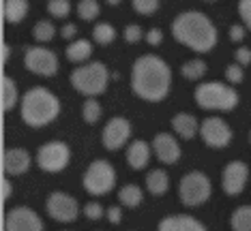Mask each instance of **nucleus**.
Here are the masks:
<instances>
[{"mask_svg": "<svg viewBox=\"0 0 251 231\" xmlns=\"http://www.w3.org/2000/svg\"><path fill=\"white\" fill-rule=\"evenodd\" d=\"M230 39L234 43H241L245 39V26L243 24H232L230 26Z\"/></svg>", "mask_w": 251, "mask_h": 231, "instance_id": "nucleus-39", "label": "nucleus"}, {"mask_svg": "<svg viewBox=\"0 0 251 231\" xmlns=\"http://www.w3.org/2000/svg\"><path fill=\"white\" fill-rule=\"evenodd\" d=\"M2 169L7 176H22L30 169V154L24 148H7L2 154Z\"/></svg>", "mask_w": 251, "mask_h": 231, "instance_id": "nucleus-16", "label": "nucleus"}, {"mask_svg": "<svg viewBox=\"0 0 251 231\" xmlns=\"http://www.w3.org/2000/svg\"><path fill=\"white\" fill-rule=\"evenodd\" d=\"M206 2H215V0H206Z\"/></svg>", "mask_w": 251, "mask_h": 231, "instance_id": "nucleus-46", "label": "nucleus"}, {"mask_svg": "<svg viewBox=\"0 0 251 231\" xmlns=\"http://www.w3.org/2000/svg\"><path fill=\"white\" fill-rule=\"evenodd\" d=\"M226 80H227L230 86H234V84H241L245 80V66H241L238 63H232L226 69Z\"/></svg>", "mask_w": 251, "mask_h": 231, "instance_id": "nucleus-33", "label": "nucleus"}, {"mask_svg": "<svg viewBox=\"0 0 251 231\" xmlns=\"http://www.w3.org/2000/svg\"><path fill=\"white\" fill-rule=\"evenodd\" d=\"M232 231H251V206H241L230 216Z\"/></svg>", "mask_w": 251, "mask_h": 231, "instance_id": "nucleus-26", "label": "nucleus"}, {"mask_svg": "<svg viewBox=\"0 0 251 231\" xmlns=\"http://www.w3.org/2000/svg\"><path fill=\"white\" fill-rule=\"evenodd\" d=\"M206 71H208V66H206V63H204L202 58L187 60V63L180 66V75L185 77V80H191V82L202 80V77L206 75Z\"/></svg>", "mask_w": 251, "mask_h": 231, "instance_id": "nucleus-24", "label": "nucleus"}, {"mask_svg": "<svg viewBox=\"0 0 251 231\" xmlns=\"http://www.w3.org/2000/svg\"><path fill=\"white\" fill-rule=\"evenodd\" d=\"M234 60H236L241 66H247L251 64V49L241 45V47H236V52H234Z\"/></svg>", "mask_w": 251, "mask_h": 231, "instance_id": "nucleus-37", "label": "nucleus"}, {"mask_svg": "<svg viewBox=\"0 0 251 231\" xmlns=\"http://www.w3.org/2000/svg\"><path fill=\"white\" fill-rule=\"evenodd\" d=\"M146 189L151 195H163L170 189V178L163 169H152L146 176Z\"/></svg>", "mask_w": 251, "mask_h": 231, "instance_id": "nucleus-22", "label": "nucleus"}, {"mask_svg": "<svg viewBox=\"0 0 251 231\" xmlns=\"http://www.w3.org/2000/svg\"><path fill=\"white\" fill-rule=\"evenodd\" d=\"M159 2H161V0H131L133 9L138 11L140 15H152L159 9Z\"/></svg>", "mask_w": 251, "mask_h": 231, "instance_id": "nucleus-32", "label": "nucleus"}, {"mask_svg": "<svg viewBox=\"0 0 251 231\" xmlns=\"http://www.w3.org/2000/svg\"><path fill=\"white\" fill-rule=\"evenodd\" d=\"M121 218H123V210H121V208H116V206L107 208V221H110L112 225H118V223H121Z\"/></svg>", "mask_w": 251, "mask_h": 231, "instance_id": "nucleus-41", "label": "nucleus"}, {"mask_svg": "<svg viewBox=\"0 0 251 231\" xmlns=\"http://www.w3.org/2000/svg\"><path fill=\"white\" fill-rule=\"evenodd\" d=\"M210 193H213V182L204 171H189L178 182V197L187 208L206 204Z\"/></svg>", "mask_w": 251, "mask_h": 231, "instance_id": "nucleus-7", "label": "nucleus"}, {"mask_svg": "<svg viewBox=\"0 0 251 231\" xmlns=\"http://www.w3.org/2000/svg\"><path fill=\"white\" fill-rule=\"evenodd\" d=\"M20 101L18 84L13 82V77H9L7 73L2 75V111H11Z\"/></svg>", "mask_w": 251, "mask_h": 231, "instance_id": "nucleus-23", "label": "nucleus"}, {"mask_svg": "<svg viewBox=\"0 0 251 231\" xmlns=\"http://www.w3.org/2000/svg\"><path fill=\"white\" fill-rule=\"evenodd\" d=\"M82 184H84V189H86V193L95 195V197L107 195L116 187V169H114L110 161L95 159L86 167V171H84Z\"/></svg>", "mask_w": 251, "mask_h": 231, "instance_id": "nucleus-6", "label": "nucleus"}, {"mask_svg": "<svg viewBox=\"0 0 251 231\" xmlns=\"http://www.w3.org/2000/svg\"><path fill=\"white\" fill-rule=\"evenodd\" d=\"M105 2H107V4H112V7H114V4H118L121 0H105Z\"/></svg>", "mask_w": 251, "mask_h": 231, "instance_id": "nucleus-44", "label": "nucleus"}, {"mask_svg": "<svg viewBox=\"0 0 251 231\" xmlns=\"http://www.w3.org/2000/svg\"><path fill=\"white\" fill-rule=\"evenodd\" d=\"M172 128L180 139H193L200 133V122L196 116L180 111V114H176L172 118Z\"/></svg>", "mask_w": 251, "mask_h": 231, "instance_id": "nucleus-19", "label": "nucleus"}, {"mask_svg": "<svg viewBox=\"0 0 251 231\" xmlns=\"http://www.w3.org/2000/svg\"><path fill=\"white\" fill-rule=\"evenodd\" d=\"M9 56H11L9 43H2V64H7V63H9Z\"/></svg>", "mask_w": 251, "mask_h": 231, "instance_id": "nucleus-43", "label": "nucleus"}, {"mask_svg": "<svg viewBox=\"0 0 251 231\" xmlns=\"http://www.w3.org/2000/svg\"><path fill=\"white\" fill-rule=\"evenodd\" d=\"M60 35H62V39H65V41H73V37L77 35V26L75 24H65L62 26V30H60Z\"/></svg>", "mask_w": 251, "mask_h": 231, "instance_id": "nucleus-40", "label": "nucleus"}, {"mask_svg": "<svg viewBox=\"0 0 251 231\" xmlns=\"http://www.w3.org/2000/svg\"><path fill=\"white\" fill-rule=\"evenodd\" d=\"M65 54L71 63L86 64V60L93 56V43H90L88 39H75V41H71L69 45H67Z\"/></svg>", "mask_w": 251, "mask_h": 231, "instance_id": "nucleus-20", "label": "nucleus"}, {"mask_svg": "<svg viewBox=\"0 0 251 231\" xmlns=\"http://www.w3.org/2000/svg\"><path fill=\"white\" fill-rule=\"evenodd\" d=\"M172 37L196 54H206L217 45V28L200 11H182L172 21Z\"/></svg>", "mask_w": 251, "mask_h": 231, "instance_id": "nucleus-2", "label": "nucleus"}, {"mask_svg": "<svg viewBox=\"0 0 251 231\" xmlns=\"http://www.w3.org/2000/svg\"><path fill=\"white\" fill-rule=\"evenodd\" d=\"M200 135H202V142L208 148H227L232 142V128L219 116L204 118L202 125H200Z\"/></svg>", "mask_w": 251, "mask_h": 231, "instance_id": "nucleus-11", "label": "nucleus"}, {"mask_svg": "<svg viewBox=\"0 0 251 231\" xmlns=\"http://www.w3.org/2000/svg\"><path fill=\"white\" fill-rule=\"evenodd\" d=\"M84 214H86V218H90V221H99L105 214V210L99 201H88V204L84 206Z\"/></svg>", "mask_w": 251, "mask_h": 231, "instance_id": "nucleus-35", "label": "nucleus"}, {"mask_svg": "<svg viewBox=\"0 0 251 231\" xmlns=\"http://www.w3.org/2000/svg\"><path fill=\"white\" fill-rule=\"evenodd\" d=\"M24 66L35 75L41 77H52L58 73V56L52 49L43 47V45H35L28 47L24 54Z\"/></svg>", "mask_w": 251, "mask_h": 231, "instance_id": "nucleus-9", "label": "nucleus"}, {"mask_svg": "<svg viewBox=\"0 0 251 231\" xmlns=\"http://www.w3.org/2000/svg\"><path fill=\"white\" fill-rule=\"evenodd\" d=\"M11 193H13V187H11L9 180H2V201L11 199Z\"/></svg>", "mask_w": 251, "mask_h": 231, "instance_id": "nucleus-42", "label": "nucleus"}, {"mask_svg": "<svg viewBox=\"0 0 251 231\" xmlns=\"http://www.w3.org/2000/svg\"><path fill=\"white\" fill-rule=\"evenodd\" d=\"M146 41L151 43V45H161V41H163V30L161 28H151V30L146 32Z\"/></svg>", "mask_w": 251, "mask_h": 231, "instance_id": "nucleus-38", "label": "nucleus"}, {"mask_svg": "<svg viewBox=\"0 0 251 231\" xmlns=\"http://www.w3.org/2000/svg\"><path fill=\"white\" fill-rule=\"evenodd\" d=\"M118 199L127 208H138L142 204V199H144V193H142V189L138 184H125V187L118 190Z\"/></svg>", "mask_w": 251, "mask_h": 231, "instance_id": "nucleus-25", "label": "nucleus"}, {"mask_svg": "<svg viewBox=\"0 0 251 231\" xmlns=\"http://www.w3.org/2000/svg\"><path fill=\"white\" fill-rule=\"evenodd\" d=\"M32 37H35L39 43H50L56 37V26L48 20H39L35 28H32Z\"/></svg>", "mask_w": 251, "mask_h": 231, "instance_id": "nucleus-29", "label": "nucleus"}, {"mask_svg": "<svg viewBox=\"0 0 251 231\" xmlns=\"http://www.w3.org/2000/svg\"><path fill=\"white\" fill-rule=\"evenodd\" d=\"M45 212L50 214V218L58 223H73L79 214V204L77 199L65 190H54L48 195L45 201Z\"/></svg>", "mask_w": 251, "mask_h": 231, "instance_id": "nucleus-10", "label": "nucleus"}, {"mask_svg": "<svg viewBox=\"0 0 251 231\" xmlns=\"http://www.w3.org/2000/svg\"><path fill=\"white\" fill-rule=\"evenodd\" d=\"M99 2L97 0H79L77 2V15H79V20H84V21H93L99 18Z\"/></svg>", "mask_w": 251, "mask_h": 231, "instance_id": "nucleus-30", "label": "nucleus"}, {"mask_svg": "<svg viewBox=\"0 0 251 231\" xmlns=\"http://www.w3.org/2000/svg\"><path fill=\"white\" fill-rule=\"evenodd\" d=\"M2 15L9 24H20L28 15V0H4Z\"/></svg>", "mask_w": 251, "mask_h": 231, "instance_id": "nucleus-21", "label": "nucleus"}, {"mask_svg": "<svg viewBox=\"0 0 251 231\" xmlns=\"http://www.w3.org/2000/svg\"><path fill=\"white\" fill-rule=\"evenodd\" d=\"M238 15L243 26L251 30V0H238Z\"/></svg>", "mask_w": 251, "mask_h": 231, "instance_id": "nucleus-36", "label": "nucleus"}, {"mask_svg": "<svg viewBox=\"0 0 251 231\" xmlns=\"http://www.w3.org/2000/svg\"><path fill=\"white\" fill-rule=\"evenodd\" d=\"M131 137V122L123 116H114L107 120V125L103 126V133H101V142H103V148L110 152L121 150L125 144L129 142Z\"/></svg>", "mask_w": 251, "mask_h": 231, "instance_id": "nucleus-12", "label": "nucleus"}, {"mask_svg": "<svg viewBox=\"0 0 251 231\" xmlns=\"http://www.w3.org/2000/svg\"><path fill=\"white\" fill-rule=\"evenodd\" d=\"M125 159H127V163H129L131 169L140 171V169L146 167L148 159H151V146H148L144 139H133V142L129 144Z\"/></svg>", "mask_w": 251, "mask_h": 231, "instance_id": "nucleus-18", "label": "nucleus"}, {"mask_svg": "<svg viewBox=\"0 0 251 231\" xmlns=\"http://www.w3.org/2000/svg\"><path fill=\"white\" fill-rule=\"evenodd\" d=\"M152 152H155V156L163 165H174V163H178L180 154H182L178 139H176L172 133H157L155 139H152Z\"/></svg>", "mask_w": 251, "mask_h": 231, "instance_id": "nucleus-15", "label": "nucleus"}, {"mask_svg": "<svg viewBox=\"0 0 251 231\" xmlns=\"http://www.w3.org/2000/svg\"><path fill=\"white\" fill-rule=\"evenodd\" d=\"M48 13L52 18H67L71 13L69 0H48Z\"/></svg>", "mask_w": 251, "mask_h": 231, "instance_id": "nucleus-31", "label": "nucleus"}, {"mask_svg": "<svg viewBox=\"0 0 251 231\" xmlns=\"http://www.w3.org/2000/svg\"><path fill=\"white\" fill-rule=\"evenodd\" d=\"M114 39H116V30H114V26L110 21H99V24H95V28H93V41L95 43L110 45Z\"/></svg>", "mask_w": 251, "mask_h": 231, "instance_id": "nucleus-27", "label": "nucleus"}, {"mask_svg": "<svg viewBox=\"0 0 251 231\" xmlns=\"http://www.w3.org/2000/svg\"><path fill=\"white\" fill-rule=\"evenodd\" d=\"M247 180H249L247 163L230 161L224 167V173H221V189H224L226 195L236 197V195H241L245 190V187H247Z\"/></svg>", "mask_w": 251, "mask_h": 231, "instance_id": "nucleus-14", "label": "nucleus"}, {"mask_svg": "<svg viewBox=\"0 0 251 231\" xmlns=\"http://www.w3.org/2000/svg\"><path fill=\"white\" fill-rule=\"evenodd\" d=\"M20 114L24 125L30 128H41L50 122H54L60 114V99L52 90L35 86L22 97L20 101Z\"/></svg>", "mask_w": 251, "mask_h": 231, "instance_id": "nucleus-3", "label": "nucleus"}, {"mask_svg": "<svg viewBox=\"0 0 251 231\" xmlns=\"http://www.w3.org/2000/svg\"><path fill=\"white\" fill-rule=\"evenodd\" d=\"M172 69L161 56L142 54L131 66V90L146 103H159L170 94Z\"/></svg>", "mask_w": 251, "mask_h": 231, "instance_id": "nucleus-1", "label": "nucleus"}, {"mask_svg": "<svg viewBox=\"0 0 251 231\" xmlns=\"http://www.w3.org/2000/svg\"><path fill=\"white\" fill-rule=\"evenodd\" d=\"M4 231H43V221L35 210L18 206L4 214Z\"/></svg>", "mask_w": 251, "mask_h": 231, "instance_id": "nucleus-13", "label": "nucleus"}, {"mask_svg": "<svg viewBox=\"0 0 251 231\" xmlns=\"http://www.w3.org/2000/svg\"><path fill=\"white\" fill-rule=\"evenodd\" d=\"M157 231H208L198 218L189 216V214H172L159 221Z\"/></svg>", "mask_w": 251, "mask_h": 231, "instance_id": "nucleus-17", "label": "nucleus"}, {"mask_svg": "<svg viewBox=\"0 0 251 231\" xmlns=\"http://www.w3.org/2000/svg\"><path fill=\"white\" fill-rule=\"evenodd\" d=\"M196 105L208 111H230L238 105V94L230 84L202 82L193 90Z\"/></svg>", "mask_w": 251, "mask_h": 231, "instance_id": "nucleus-4", "label": "nucleus"}, {"mask_svg": "<svg viewBox=\"0 0 251 231\" xmlns=\"http://www.w3.org/2000/svg\"><path fill=\"white\" fill-rule=\"evenodd\" d=\"M71 161V150L65 142L52 139V142H45L41 148L37 150V165L48 173H58L62 171Z\"/></svg>", "mask_w": 251, "mask_h": 231, "instance_id": "nucleus-8", "label": "nucleus"}, {"mask_svg": "<svg viewBox=\"0 0 251 231\" xmlns=\"http://www.w3.org/2000/svg\"><path fill=\"white\" fill-rule=\"evenodd\" d=\"M101 114H103V107H101V103L95 97H90V99H86L82 103V118H84V122L95 125V122H99Z\"/></svg>", "mask_w": 251, "mask_h": 231, "instance_id": "nucleus-28", "label": "nucleus"}, {"mask_svg": "<svg viewBox=\"0 0 251 231\" xmlns=\"http://www.w3.org/2000/svg\"><path fill=\"white\" fill-rule=\"evenodd\" d=\"M125 41L127 43H140L142 41V37H144V30H142V26L140 24H127L125 26Z\"/></svg>", "mask_w": 251, "mask_h": 231, "instance_id": "nucleus-34", "label": "nucleus"}, {"mask_svg": "<svg viewBox=\"0 0 251 231\" xmlns=\"http://www.w3.org/2000/svg\"><path fill=\"white\" fill-rule=\"evenodd\" d=\"M249 144H251V131H249Z\"/></svg>", "mask_w": 251, "mask_h": 231, "instance_id": "nucleus-45", "label": "nucleus"}, {"mask_svg": "<svg viewBox=\"0 0 251 231\" xmlns=\"http://www.w3.org/2000/svg\"><path fill=\"white\" fill-rule=\"evenodd\" d=\"M71 86L77 90L79 94L86 97H99L107 90L110 84V71L103 63H86L79 64L77 69L71 71Z\"/></svg>", "mask_w": 251, "mask_h": 231, "instance_id": "nucleus-5", "label": "nucleus"}]
</instances>
